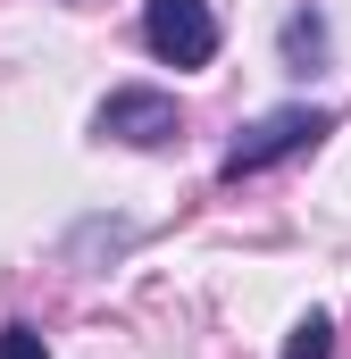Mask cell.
<instances>
[{
    "label": "cell",
    "instance_id": "6da1fadb",
    "mask_svg": "<svg viewBox=\"0 0 351 359\" xmlns=\"http://www.w3.org/2000/svg\"><path fill=\"white\" fill-rule=\"evenodd\" d=\"M318 134H335V117H326V109H267L260 126H243V134L226 142L218 176L243 184V176H260V168H276V159H293V151H310Z\"/></svg>",
    "mask_w": 351,
    "mask_h": 359
},
{
    "label": "cell",
    "instance_id": "7a4b0ae2",
    "mask_svg": "<svg viewBox=\"0 0 351 359\" xmlns=\"http://www.w3.org/2000/svg\"><path fill=\"white\" fill-rule=\"evenodd\" d=\"M92 134L100 142H126V151H168L176 134H184V109H176L168 92H151V84H126V92H109L92 109Z\"/></svg>",
    "mask_w": 351,
    "mask_h": 359
},
{
    "label": "cell",
    "instance_id": "3957f363",
    "mask_svg": "<svg viewBox=\"0 0 351 359\" xmlns=\"http://www.w3.org/2000/svg\"><path fill=\"white\" fill-rule=\"evenodd\" d=\"M143 42L168 67H209L218 59V17H209V0H143Z\"/></svg>",
    "mask_w": 351,
    "mask_h": 359
},
{
    "label": "cell",
    "instance_id": "277c9868",
    "mask_svg": "<svg viewBox=\"0 0 351 359\" xmlns=\"http://www.w3.org/2000/svg\"><path fill=\"white\" fill-rule=\"evenodd\" d=\"M284 359H335V318H318V309H310V318L284 334Z\"/></svg>",
    "mask_w": 351,
    "mask_h": 359
},
{
    "label": "cell",
    "instance_id": "5b68a950",
    "mask_svg": "<svg viewBox=\"0 0 351 359\" xmlns=\"http://www.w3.org/2000/svg\"><path fill=\"white\" fill-rule=\"evenodd\" d=\"M318 50H326V25H318V17H284V59L301 67V59H318Z\"/></svg>",
    "mask_w": 351,
    "mask_h": 359
},
{
    "label": "cell",
    "instance_id": "8992f818",
    "mask_svg": "<svg viewBox=\"0 0 351 359\" xmlns=\"http://www.w3.org/2000/svg\"><path fill=\"white\" fill-rule=\"evenodd\" d=\"M0 359H51V343L34 326H0Z\"/></svg>",
    "mask_w": 351,
    "mask_h": 359
}]
</instances>
